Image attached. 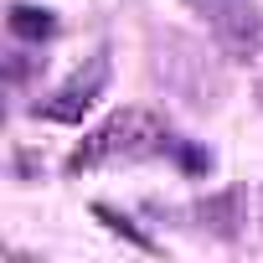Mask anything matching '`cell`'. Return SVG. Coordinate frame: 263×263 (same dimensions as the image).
Listing matches in <instances>:
<instances>
[{
  "mask_svg": "<svg viewBox=\"0 0 263 263\" xmlns=\"http://www.w3.org/2000/svg\"><path fill=\"white\" fill-rule=\"evenodd\" d=\"M176 135L165 129V119H155L150 108H119L108 114L93 135H83V145L72 150L67 171H103V165H135V160H155V155H176Z\"/></svg>",
  "mask_w": 263,
  "mask_h": 263,
  "instance_id": "6da1fadb",
  "label": "cell"
},
{
  "mask_svg": "<svg viewBox=\"0 0 263 263\" xmlns=\"http://www.w3.org/2000/svg\"><path fill=\"white\" fill-rule=\"evenodd\" d=\"M93 212L103 217V227H108V232H119V237H129V242H135V248H145V253H155V242H150V237H145V232H140L135 222H129L124 212H114V206H93Z\"/></svg>",
  "mask_w": 263,
  "mask_h": 263,
  "instance_id": "5b68a950",
  "label": "cell"
},
{
  "mask_svg": "<svg viewBox=\"0 0 263 263\" xmlns=\"http://www.w3.org/2000/svg\"><path fill=\"white\" fill-rule=\"evenodd\" d=\"M191 16L212 31L217 52L227 62H258L263 57V6L258 0H186Z\"/></svg>",
  "mask_w": 263,
  "mask_h": 263,
  "instance_id": "7a4b0ae2",
  "label": "cell"
},
{
  "mask_svg": "<svg viewBox=\"0 0 263 263\" xmlns=\"http://www.w3.org/2000/svg\"><path fill=\"white\" fill-rule=\"evenodd\" d=\"M6 26H11V36H21V42H47V36H57V16L42 11V6H21V0L11 6Z\"/></svg>",
  "mask_w": 263,
  "mask_h": 263,
  "instance_id": "277c9868",
  "label": "cell"
},
{
  "mask_svg": "<svg viewBox=\"0 0 263 263\" xmlns=\"http://www.w3.org/2000/svg\"><path fill=\"white\" fill-rule=\"evenodd\" d=\"M103 88H108V52L98 47V52H93V57H88V62H83V67L52 93V98H42L31 114L47 119V124H78V119L103 98Z\"/></svg>",
  "mask_w": 263,
  "mask_h": 263,
  "instance_id": "3957f363",
  "label": "cell"
},
{
  "mask_svg": "<svg viewBox=\"0 0 263 263\" xmlns=\"http://www.w3.org/2000/svg\"><path fill=\"white\" fill-rule=\"evenodd\" d=\"M258 103H263V83H258Z\"/></svg>",
  "mask_w": 263,
  "mask_h": 263,
  "instance_id": "8992f818",
  "label": "cell"
}]
</instances>
